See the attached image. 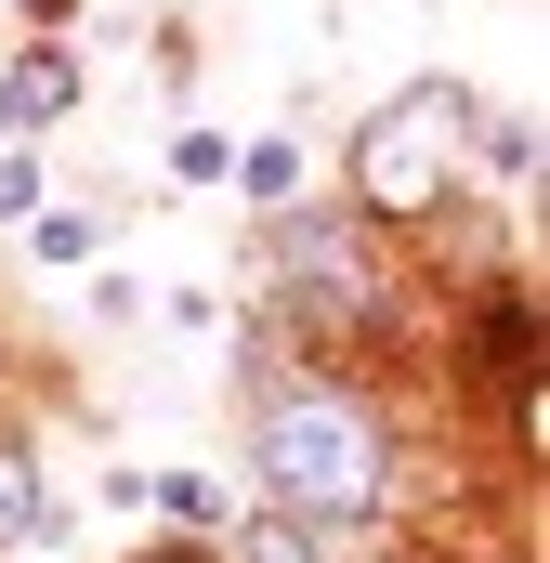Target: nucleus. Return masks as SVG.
Instances as JSON below:
<instances>
[{
    "label": "nucleus",
    "instance_id": "9",
    "mask_svg": "<svg viewBox=\"0 0 550 563\" xmlns=\"http://www.w3.org/2000/svg\"><path fill=\"white\" fill-rule=\"evenodd\" d=\"M223 170H237V144H223V132H184V144H170V184H223Z\"/></svg>",
    "mask_w": 550,
    "mask_h": 563
},
{
    "label": "nucleus",
    "instance_id": "5",
    "mask_svg": "<svg viewBox=\"0 0 550 563\" xmlns=\"http://www.w3.org/2000/svg\"><path fill=\"white\" fill-rule=\"evenodd\" d=\"M40 525H53V511H40V472H26V459H0V551H26Z\"/></svg>",
    "mask_w": 550,
    "mask_h": 563
},
{
    "label": "nucleus",
    "instance_id": "8",
    "mask_svg": "<svg viewBox=\"0 0 550 563\" xmlns=\"http://www.w3.org/2000/svg\"><path fill=\"white\" fill-rule=\"evenodd\" d=\"M144 498H157V511H170V525H223V498H210V472H157V485H144Z\"/></svg>",
    "mask_w": 550,
    "mask_h": 563
},
{
    "label": "nucleus",
    "instance_id": "11",
    "mask_svg": "<svg viewBox=\"0 0 550 563\" xmlns=\"http://www.w3.org/2000/svg\"><path fill=\"white\" fill-rule=\"evenodd\" d=\"M13 210H40V157H26V144H0V223H13Z\"/></svg>",
    "mask_w": 550,
    "mask_h": 563
},
{
    "label": "nucleus",
    "instance_id": "1",
    "mask_svg": "<svg viewBox=\"0 0 550 563\" xmlns=\"http://www.w3.org/2000/svg\"><path fill=\"white\" fill-rule=\"evenodd\" d=\"M263 498L288 525H367L394 498V432L367 420L341 380H263Z\"/></svg>",
    "mask_w": 550,
    "mask_h": 563
},
{
    "label": "nucleus",
    "instance_id": "6",
    "mask_svg": "<svg viewBox=\"0 0 550 563\" xmlns=\"http://www.w3.org/2000/svg\"><path fill=\"white\" fill-rule=\"evenodd\" d=\"M237 184H250L263 210H288V197H301V144H250V157H237Z\"/></svg>",
    "mask_w": 550,
    "mask_h": 563
},
{
    "label": "nucleus",
    "instance_id": "10",
    "mask_svg": "<svg viewBox=\"0 0 550 563\" xmlns=\"http://www.w3.org/2000/svg\"><path fill=\"white\" fill-rule=\"evenodd\" d=\"M40 263H92V223L79 210H40Z\"/></svg>",
    "mask_w": 550,
    "mask_h": 563
},
{
    "label": "nucleus",
    "instance_id": "4",
    "mask_svg": "<svg viewBox=\"0 0 550 563\" xmlns=\"http://www.w3.org/2000/svg\"><path fill=\"white\" fill-rule=\"evenodd\" d=\"M79 106V66L66 53H26V66H0V144H26L40 119H66Z\"/></svg>",
    "mask_w": 550,
    "mask_h": 563
},
{
    "label": "nucleus",
    "instance_id": "12",
    "mask_svg": "<svg viewBox=\"0 0 550 563\" xmlns=\"http://www.w3.org/2000/svg\"><path fill=\"white\" fill-rule=\"evenodd\" d=\"M144 563H210V551H197V538H184V551H144Z\"/></svg>",
    "mask_w": 550,
    "mask_h": 563
},
{
    "label": "nucleus",
    "instance_id": "2",
    "mask_svg": "<svg viewBox=\"0 0 550 563\" xmlns=\"http://www.w3.org/2000/svg\"><path fill=\"white\" fill-rule=\"evenodd\" d=\"M459 157H472V92L459 79H419V92H394L354 132V210L367 223H432L446 184H459Z\"/></svg>",
    "mask_w": 550,
    "mask_h": 563
},
{
    "label": "nucleus",
    "instance_id": "7",
    "mask_svg": "<svg viewBox=\"0 0 550 563\" xmlns=\"http://www.w3.org/2000/svg\"><path fill=\"white\" fill-rule=\"evenodd\" d=\"M237 563H328V551H315V525H288V511H275V525L237 538Z\"/></svg>",
    "mask_w": 550,
    "mask_h": 563
},
{
    "label": "nucleus",
    "instance_id": "3",
    "mask_svg": "<svg viewBox=\"0 0 550 563\" xmlns=\"http://www.w3.org/2000/svg\"><path fill=\"white\" fill-rule=\"evenodd\" d=\"M275 288H288V314H301L315 341L381 328V250H367L354 223H301V236H275Z\"/></svg>",
    "mask_w": 550,
    "mask_h": 563
}]
</instances>
